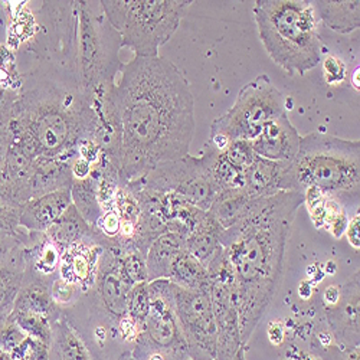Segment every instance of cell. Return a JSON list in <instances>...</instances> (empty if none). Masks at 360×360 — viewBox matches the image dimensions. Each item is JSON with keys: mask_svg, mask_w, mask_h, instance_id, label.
I'll list each match as a JSON object with an SVG mask.
<instances>
[{"mask_svg": "<svg viewBox=\"0 0 360 360\" xmlns=\"http://www.w3.org/2000/svg\"><path fill=\"white\" fill-rule=\"evenodd\" d=\"M0 360H18L13 354H11L9 352L0 349Z\"/></svg>", "mask_w": 360, "mask_h": 360, "instance_id": "cell-42", "label": "cell"}, {"mask_svg": "<svg viewBox=\"0 0 360 360\" xmlns=\"http://www.w3.org/2000/svg\"><path fill=\"white\" fill-rule=\"evenodd\" d=\"M16 98L18 89L15 86H6L0 84V126L11 123Z\"/></svg>", "mask_w": 360, "mask_h": 360, "instance_id": "cell-37", "label": "cell"}, {"mask_svg": "<svg viewBox=\"0 0 360 360\" xmlns=\"http://www.w3.org/2000/svg\"><path fill=\"white\" fill-rule=\"evenodd\" d=\"M11 319L29 336L45 345H51L52 340V323L35 313H12Z\"/></svg>", "mask_w": 360, "mask_h": 360, "instance_id": "cell-30", "label": "cell"}, {"mask_svg": "<svg viewBox=\"0 0 360 360\" xmlns=\"http://www.w3.org/2000/svg\"><path fill=\"white\" fill-rule=\"evenodd\" d=\"M359 232H360V215L357 212V215H354L353 219L347 224V232H346L349 244L357 250L360 247V233Z\"/></svg>", "mask_w": 360, "mask_h": 360, "instance_id": "cell-40", "label": "cell"}, {"mask_svg": "<svg viewBox=\"0 0 360 360\" xmlns=\"http://www.w3.org/2000/svg\"><path fill=\"white\" fill-rule=\"evenodd\" d=\"M224 155L233 166L239 169H247L255 159L251 141L248 140H232L224 150Z\"/></svg>", "mask_w": 360, "mask_h": 360, "instance_id": "cell-33", "label": "cell"}, {"mask_svg": "<svg viewBox=\"0 0 360 360\" xmlns=\"http://www.w3.org/2000/svg\"><path fill=\"white\" fill-rule=\"evenodd\" d=\"M251 202L245 189H226L217 193L207 212L222 229H228L245 217Z\"/></svg>", "mask_w": 360, "mask_h": 360, "instance_id": "cell-27", "label": "cell"}, {"mask_svg": "<svg viewBox=\"0 0 360 360\" xmlns=\"http://www.w3.org/2000/svg\"><path fill=\"white\" fill-rule=\"evenodd\" d=\"M167 280L185 290L209 288L207 268L186 248L180 251L173 261Z\"/></svg>", "mask_w": 360, "mask_h": 360, "instance_id": "cell-28", "label": "cell"}, {"mask_svg": "<svg viewBox=\"0 0 360 360\" xmlns=\"http://www.w3.org/2000/svg\"><path fill=\"white\" fill-rule=\"evenodd\" d=\"M51 288V284L42 281L23 280L12 313L41 314L53 324L56 320L61 319L63 311L55 304Z\"/></svg>", "mask_w": 360, "mask_h": 360, "instance_id": "cell-20", "label": "cell"}, {"mask_svg": "<svg viewBox=\"0 0 360 360\" xmlns=\"http://www.w3.org/2000/svg\"><path fill=\"white\" fill-rule=\"evenodd\" d=\"M182 250H185V239L182 236L170 231L160 235L146 254L148 283L167 280L170 266Z\"/></svg>", "mask_w": 360, "mask_h": 360, "instance_id": "cell-22", "label": "cell"}, {"mask_svg": "<svg viewBox=\"0 0 360 360\" xmlns=\"http://www.w3.org/2000/svg\"><path fill=\"white\" fill-rule=\"evenodd\" d=\"M103 248L94 241H85L67 248L59 264L58 277L86 292L94 284L98 258Z\"/></svg>", "mask_w": 360, "mask_h": 360, "instance_id": "cell-18", "label": "cell"}, {"mask_svg": "<svg viewBox=\"0 0 360 360\" xmlns=\"http://www.w3.org/2000/svg\"><path fill=\"white\" fill-rule=\"evenodd\" d=\"M259 41L290 75H304L321 61L317 16L307 0H257L252 8Z\"/></svg>", "mask_w": 360, "mask_h": 360, "instance_id": "cell-5", "label": "cell"}, {"mask_svg": "<svg viewBox=\"0 0 360 360\" xmlns=\"http://www.w3.org/2000/svg\"><path fill=\"white\" fill-rule=\"evenodd\" d=\"M192 0H101V11L120 37V46L136 58L159 56L174 35Z\"/></svg>", "mask_w": 360, "mask_h": 360, "instance_id": "cell-6", "label": "cell"}, {"mask_svg": "<svg viewBox=\"0 0 360 360\" xmlns=\"http://www.w3.org/2000/svg\"><path fill=\"white\" fill-rule=\"evenodd\" d=\"M150 311V290L148 281L137 283L131 287L127 295V313L126 316L140 328L146 323V319Z\"/></svg>", "mask_w": 360, "mask_h": 360, "instance_id": "cell-31", "label": "cell"}, {"mask_svg": "<svg viewBox=\"0 0 360 360\" xmlns=\"http://www.w3.org/2000/svg\"><path fill=\"white\" fill-rule=\"evenodd\" d=\"M339 295H340V288L339 287H328L327 290H326V292H324V300H326V303L328 304V306H332V304H335L338 300H339Z\"/></svg>", "mask_w": 360, "mask_h": 360, "instance_id": "cell-41", "label": "cell"}, {"mask_svg": "<svg viewBox=\"0 0 360 360\" xmlns=\"http://www.w3.org/2000/svg\"><path fill=\"white\" fill-rule=\"evenodd\" d=\"M71 203V188L58 189L31 199L22 206L19 226L29 233H45Z\"/></svg>", "mask_w": 360, "mask_h": 360, "instance_id": "cell-17", "label": "cell"}, {"mask_svg": "<svg viewBox=\"0 0 360 360\" xmlns=\"http://www.w3.org/2000/svg\"><path fill=\"white\" fill-rule=\"evenodd\" d=\"M100 118L79 88L46 78L22 77L13 105L12 141L31 159L74 162L84 141H94Z\"/></svg>", "mask_w": 360, "mask_h": 360, "instance_id": "cell-3", "label": "cell"}, {"mask_svg": "<svg viewBox=\"0 0 360 360\" xmlns=\"http://www.w3.org/2000/svg\"><path fill=\"white\" fill-rule=\"evenodd\" d=\"M23 248L25 244L16 247L0 264V326L11 317L22 287L25 274Z\"/></svg>", "mask_w": 360, "mask_h": 360, "instance_id": "cell-19", "label": "cell"}, {"mask_svg": "<svg viewBox=\"0 0 360 360\" xmlns=\"http://www.w3.org/2000/svg\"><path fill=\"white\" fill-rule=\"evenodd\" d=\"M233 360H245V350H241V352H239Z\"/></svg>", "mask_w": 360, "mask_h": 360, "instance_id": "cell-44", "label": "cell"}, {"mask_svg": "<svg viewBox=\"0 0 360 360\" xmlns=\"http://www.w3.org/2000/svg\"><path fill=\"white\" fill-rule=\"evenodd\" d=\"M133 284L126 277L120 254L103 250L93 287L89 288L97 302L112 317L122 320L127 313V295Z\"/></svg>", "mask_w": 360, "mask_h": 360, "instance_id": "cell-14", "label": "cell"}, {"mask_svg": "<svg viewBox=\"0 0 360 360\" xmlns=\"http://www.w3.org/2000/svg\"><path fill=\"white\" fill-rule=\"evenodd\" d=\"M71 196L78 212L93 229L104 214L97 198L96 180L91 176L82 180H74L71 186Z\"/></svg>", "mask_w": 360, "mask_h": 360, "instance_id": "cell-29", "label": "cell"}, {"mask_svg": "<svg viewBox=\"0 0 360 360\" xmlns=\"http://www.w3.org/2000/svg\"><path fill=\"white\" fill-rule=\"evenodd\" d=\"M45 235L64 251L79 243L94 241L91 226L86 224L74 203H71L65 212L46 229Z\"/></svg>", "mask_w": 360, "mask_h": 360, "instance_id": "cell-23", "label": "cell"}, {"mask_svg": "<svg viewBox=\"0 0 360 360\" xmlns=\"http://www.w3.org/2000/svg\"><path fill=\"white\" fill-rule=\"evenodd\" d=\"M287 112V100L268 75H258L239 89L233 105L212 123L211 136L232 140H254L262 127Z\"/></svg>", "mask_w": 360, "mask_h": 360, "instance_id": "cell-8", "label": "cell"}, {"mask_svg": "<svg viewBox=\"0 0 360 360\" xmlns=\"http://www.w3.org/2000/svg\"><path fill=\"white\" fill-rule=\"evenodd\" d=\"M31 238V233L20 228L16 232H0V264L19 245L26 244Z\"/></svg>", "mask_w": 360, "mask_h": 360, "instance_id": "cell-36", "label": "cell"}, {"mask_svg": "<svg viewBox=\"0 0 360 360\" xmlns=\"http://www.w3.org/2000/svg\"><path fill=\"white\" fill-rule=\"evenodd\" d=\"M319 189L339 203H359L360 143L330 134L311 133L302 137L297 155L285 162L280 191L304 193Z\"/></svg>", "mask_w": 360, "mask_h": 360, "instance_id": "cell-4", "label": "cell"}, {"mask_svg": "<svg viewBox=\"0 0 360 360\" xmlns=\"http://www.w3.org/2000/svg\"><path fill=\"white\" fill-rule=\"evenodd\" d=\"M150 311L139 333V342L147 345L169 360H192L173 306V290L169 280L148 283Z\"/></svg>", "mask_w": 360, "mask_h": 360, "instance_id": "cell-12", "label": "cell"}, {"mask_svg": "<svg viewBox=\"0 0 360 360\" xmlns=\"http://www.w3.org/2000/svg\"><path fill=\"white\" fill-rule=\"evenodd\" d=\"M359 71H360V70H359V67H357V68L354 70V72H353V81H352V82H353V86L357 89V91H359Z\"/></svg>", "mask_w": 360, "mask_h": 360, "instance_id": "cell-43", "label": "cell"}, {"mask_svg": "<svg viewBox=\"0 0 360 360\" xmlns=\"http://www.w3.org/2000/svg\"><path fill=\"white\" fill-rule=\"evenodd\" d=\"M93 104L104 131L100 155L115 167L120 185L189 155L193 96L184 74L166 58L134 56Z\"/></svg>", "mask_w": 360, "mask_h": 360, "instance_id": "cell-1", "label": "cell"}, {"mask_svg": "<svg viewBox=\"0 0 360 360\" xmlns=\"http://www.w3.org/2000/svg\"><path fill=\"white\" fill-rule=\"evenodd\" d=\"M120 254L123 271L130 283L134 285L137 283L148 281L147 280V268H146V255L136 250H127Z\"/></svg>", "mask_w": 360, "mask_h": 360, "instance_id": "cell-32", "label": "cell"}, {"mask_svg": "<svg viewBox=\"0 0 360 360\" xmlns=\"http://www.w3.org/2000/svg\"><path fill=\"white\" fill-rule=\"evenodd\" d=\"M302 136L291 124L288 114L284 112L262 127L261 133L251 140L254 153L273 162H290L298 152Z\"/></svg>", "mask_w": 360, "mask_h": 360, "instance_id": "cell-16", "label": "cell"}, {"mask_svg": "<svg viewBox=\"0 0 360 360\" xmlns=\"http://www.w3.org/2000/svg\"><path fill=\"white\" fill-rule=\"evenodd\" d=\"M311 5L316 16L335 32L347 35L360 26L359 0H316Z\"/></svg>", "mask_w": 360, "mask_h": 360, "instance_id": "cell-21", "label": "cell"}, {"mask_svg": "<svg viewBox=\"0 0 360 360\" xmlns=\"http://www.w3.org/2000/svg\"><path fill=\"white\" fill-rule=\"evenodd\" d=\"M323 70L326 82L330 85L340 84L346 78V65L336 56H327L323 63Z\"/></svg>", "mask_w": 360, "mask_h": 360, "instance_id": "cell-38", "label": "cell"}, {"mask_svg": "<svg viewBox=\"0 0 360 360\" xmlns=\"http://www.w3.org/2000/svg\"><path fill=\"white\" fill-rule=\"evenodd\" d=\"M174 313L192 360L217 359V323L209 288L185 290L172 283Z\"/></svg>", "mask_w": 360, "mask_h": 360, "instance_id": "cell-11", "label": "cell"}, {"mask_svg": "<svg viewBox=\"0 0 360 360\" xmlns=\"http://www.w3.org/2000/svg\"><path fill=\"white\" fill-rule=\"evenodd\" d=\"M48 360H93L81 338L64 316L52 324Z\"/></svg>", "mask_w": 360, "mask_h": 360, "instance_id": "cell-26", "label": "cell"}, {"mask_svg": "<svg viewBox=\"0 0 360 360\" xmlns=\"http://www.w3.org/2000/svg\"><path fill=\"white\" fill-rule=\"evenodd\" d=\"M61 311L93 360H120L130 354L131 345L122 335L120 320L105 311L89 290L78 298L75 304Z\"/></svg>", "mask_w": 360, "mask_h": 360, "instance_id": "cell-10", "label": "cell"}, {"mask_svg": "<svg viewBox=\"0 0 360 360\" xmlns=\"http://www.w3.org/2000/svg\"><path fill=\"white\" fill-rule=\"evenodd\" d=\"M316 352L323 360H360L359 347H342L335 345H317Z\"/></svg>", "mask_w": 360, "mask_h": 360, "instance_id": "cell-35", "label": "cell"}, {"mask_svg": "<svg viewBox=\"0 0 360 360\" xmlns=\"http://www.w3.org/2000/svg\"><path fill=\"white\" fill-rule=\"evenodd\" d=\"M27 335L9 317L0 326V349L12 353Z\"/></svg>", "mask_w": 360, "mask_h": 360, "instance_id": "cell-34", "label": "cell"}, {"mask_svg": "<svg viewBox=\"0 0 360 360\" xmlns=\"http://www.w3.org/2000/svg\"><path fill=\"white\" fill-rule=\"evenodd\" d=\"M71 170H72L74 180H82V179H86V177L91 176L93 165L86 162L85 159L77 158L71 165Z\"/></svg>", "mask_w": 360, "mask_h": 360, "instance_id": "cell-39", "label": "cell"}, {"mask_svg": "<svg viewBox=\"0 0 360 360\" xmlns=\"http://www.w3.org/2000/svg\"><path fill=\"white\" fill-rule=\"evenodd\" d=\"M285 162H273L255 156L245 172V191L251 199L266 198L280 192V179Z\"/></svg>", "mask_w": 360, "mask_h": 360, "instance_id": "cell-24", "label": "cell"}, {"mask_svg": "<svg viewBox=\"0 0 360 360\" xmlns=\"http://www.w3.org/2000/svg\"><path fill=\"white\" fill-rule=\"evenodd\" d=\"M222 228L219 224L209 215H206L203 221L198 225V228L186 238L185 248L195 258H198L206 268L211 261L224 250L221 245V233Z\"/></svg>", "mask_w": 360, "mask_h": 360, "instance_id": "cell-25", "label": "cell"}, {"mask_svg": "<svg viewBox=\"0 0 360 360\" xmlns=\"http://www.w3.org/2000/svg\"><path fill=\"white\" fill-rule=\"evenodd\" d=\"M120 37L105 19L100 2H77V61L81 91L103 96L122 70Z\"/></svg>", "mask_w": 360, "mask_h": 360, "instance_id": "cell-7", "label": "cell"}, {"mask_svg": "<svg viewBox=\"0 0 360 360\" xmlns=\"http://www.w3.org/2000/svg\"><path fill=\"white\" fill-rule=\"evenodd\" d=\"M359 271L340 288L339 300L326 311L327 324L342 347H359Z\"/></svg>", "mask_w": 360, "mask_h": 360, "instance_id": "cell-15", "label": "cell"}, {"mask_svg": "<svg viewBox=\"0 0 360 360\" xmlns=\"http://www.w3.org/2000/svg\"><path fill=\"white\" fill-rule=\"evenodd\" d=\"M303 203L304 193L291 191L252 199L245 217L221 233L244 345L278 292L292 222Z\"/></svg>", "mask_w": 360, "mask_h": 360, "instance_id": "cell-2", "label": "cell"}, {"mask_svg": "<svg viewBox=\"0 0 360 360\" xmlns=\"http://www.w3.org/2000/svg\"><path fill=\"white\" fill-rule=\"evenodd\" d=\"M129 184L153 192L173 193L202 211H209L217 196L211 177V146L199 158L186 155L182 159L162 163Z\"/></svg>", "mask_w": 360, "mask_h": 360, "instance_id": "cell-9", "label": "cell"}, {"mask_svg": "<svg viewBox=\"0 0 360 360\" xmlns=\"http://www.w3.org/2000/svg\"><path fill=\"white\" fill-rule=\"evenodd\" d=\"M120 360H134V359L130 354H127V356H124L123 359H120Z\"/></svg>", "mask_w": 360, "mask_h": 360, "instance_id": "cell-45", "label": "cell"}, {"mask_svg": "<svg viewBox=\"0 0 360 360\" xmlns=\"http://www.w3.org/2000/svg\"><path fill=\"white\" fill-rule=\"evenodd\" d=\"M209 291H211L217 323V359L233 360L244 350L238 311L233 304V278L224 250L207 265Z\"/></svg>", "mask_w": 360, "mask_h": 360, "instance_id": "cell-13", "label": "cell"}]
</instances>
